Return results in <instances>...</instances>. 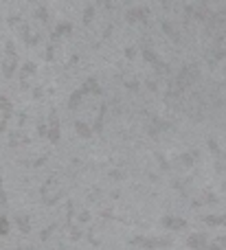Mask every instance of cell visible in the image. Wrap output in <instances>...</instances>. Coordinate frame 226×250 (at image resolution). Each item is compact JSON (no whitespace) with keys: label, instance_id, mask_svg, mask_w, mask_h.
<instances>
[{"label":"cell","instance_id":"6da1fadb","mask_svg":"<svg viewBox=\"0 0 226 250\" xmlns=\"http://www.w3.org/2000/svg\"><path fill=\"white\" fill-rule=\"evenodd\" d=\"M9 24L16 29V33L20 35V38L24 40L29 46H35V44L42 42V35H40V31H33L24 20H20L18 16H11V18H9Z\"/></svg>","mask_w":226,"mask_h":250},{"label":"cell","instance_id":"7a4b0ae2","mask_svg":"<svg viewBox=\"0 0 226 250\" xmlns=\"http://www.w3.org/2000/svg\"><path fill=\"white\" fill-rule=\"evenodd\" d=\"M2 75L4 79H11L16 75L18 66H20V57L16 53V46H13L11 40H4V57H2Z\"/></svg>","mask_w":226,"mask_h":250},{"label":"cell","instance_id":"3957f363","mask_svg":"<svg viewBox=\"0 0 226 250\" xmlns=\"http://www.w3.org/2000/svg\"><path fill=\"white\" fill-rule=\"evenodd\" d=\"M38 75V66L33 62H26L20 68V90H29L33 86V77Z\"/></svg>","mask_w":226,"mask_h":250},{"label":"cell","instance_id":"277c9868","mask_svg":"<svg viewBox=\"0 0 226 250\" xmlns=\"http://www.w3.org/2000/svg\"><path fill=\"white\" fill-rule=\"evenodd\" d=\"M46 125H48L46 138H48V141H51V143H57V141H60V136H62V132H60V119H57V110H55V108H51V110H48Z\"/></svg>","mask_w":226,"mask_h":250},{"label":"cell","instance_id":"5b68a950","mask_svg":"<svg viewBox=\"0 0 226 250\" xmlns=\"http://www.w3.org/2000/svg\"><path fill=\"white\" fill-rule=\"evenodd\" d=\"M11 114H13V104H11V99H9V97H4V95H0V134L7 129Z\"/></svg>","mask_w":226,"mask_h":250},{"label":"cell","instance_id":"8992f818","mask_svg":"<svg viewBox=\"0 0 226 250\" xmlns=\"http://www.w3.org/2000/svg\"><path fill=\"white\" fill-rule=\"evenodd\" d=\"M40 193H42L44 204H55L57 198H60V189H57V180H55V178H51V180L42 187V191H40Z\"/></svg>","mask_w":226,"mask_h":250},{"label":"cell","instance_id":"52a82bcc","mask_svg":"<svg viewBox=\"0 0 226 250\" xmlns=\"http://www.w3.org/2000/svg\"><path fill=\"white\" fill-rule=\"evenodd\" d=\"M134 244L136 246H145V248H163V246H169V239H163V237H158V239H152V237H139V239H134Z\"/></svg>","mask_w":226,"mask_h":250},{"label":"cell","instance_id":"ba28073f","mask_svg":"<svg viewBox=\"0 0 226 250\" xmlns=\"http://www.w3.org/2000/svg\"><path fill=\"white\" fill-rule=\"evenodd\" d=\"M70 29H73V26H70L68 22H62V24H57V26H55V31L51 33V38H53V40L64 38V35H68V33H70Z\"/></svg>","mask_w":226,"mask_h":250},{"label":"cell","instance_id":"9c48e42d","mask_svg":"<svg viewBox=\"0 0 226 250\" xmlns=\"http://www.w3.org/2000/svg\"><path fill=\"white\" fill-rule=\"evenodd\" d=\"M163 226H167V229H185L187 226V222L185 220H178V217H163Z\"/></svg>","mask_w":226,"mask_h":250},{"label":"cell","instance_id":"30bf717a","mask_svg":"<svg viewBox=\"0 0 226 250\" xmlns=\"http://www.w3.org/2000/svg\"><path fill=\"white\" fill-rule=\"evenodd\" d=\"M189 246H191V248H198V250L206 248V237H205V235H202V233L191 235V237H189Z\"/></svg>","mask_w":226,"mask_h":250},{"label":"cell","instance_id":"8fae6325","mask_svg":"<svg viewBox=\"0 0 226 250\" xmlns=\"http://www.w3.org/2000/svg\"><path fill=\"white\" fill-rule=\"evenodd\" d=\"M16 224H18V229L22 230V233H31V220H29V215H16Z\"/></svg>","mask_w":226,"mask_h":250},{"label":"cell","instance_id":"7c38bea8","mask_svg":"<svg viewBox=\"0 0 226 250\" xmlns=\"http://www.w3.org/2000/svg\"><path fill=\"white\" fill-rule=\"evenodd\" d=\"M75 129H77V134L82 138H90L92 136V129L88 127V125H83L82 121H75Z\"/></svg>","mask_w":226,"mask_h":250},{"label":"cell","instance_id":"4fadbf2b","mask_svg":"<svg viewBox=\"0 0 226 250\" xmlns=\"http://www.w3.org/2000/svg\"><path fill=\"white\" fill-rule=\"evenodd\" d=\"M205 222L211 226H226V215H218V217L209 215V217H205Z\"/></svg>","mask_w":226,"mask_h":250},{"label":"cell","instance_id":"5bb4252c","mask_svg":"<svg viewBox=\"0 0 226 250\" xmlns=\"http://www.w3.org/2000/svg\"><path fill=\"white\" fill-rule=\"evenodd\" d=\"M35 20H40L44 24V22H48V11H46V7H38L35 9Z\"/></svg>","mask_w":226,"mask_h":250},{"label":"cell","instance_id":"9a60e30c","mask_svg":"<svg viewBox=\"0 0 226 250\" xmlns=\"http://www.w3.org/2000/svg\"><path fill=\"white\" fill-rule=\"evenodd\" d=\"M145 13H147V11H143V9H132V11L130 13H127V20H143V18H145Z\"/></svg>","mask_w":226,"mask_h":250},{"label":"cell","instance_id":"2e32d148","mask_svg":"<svg viewBox=\"0 0 226 250\" xmlns=\"http://www.w3.org/2000/svg\"><path fill=\"white\" fill-rule=\"evenodd\" d=\"M206 248L209 250H226V237H218L213 244H209Z\"/></svg>","mask_w":226,"mask_h":250},{"label":"cell","instance_id":"e0dca14e","mask_svg":"<svg viewBox=\"0 0 226 250\" xmlns=\"http://www.w3.org/2000/svg\"><path fill=\"white\" fill-rule=\"evenodd\" d=\"M7 233H9V220L4 215H0V237H4Z\"/></svg>","mask_w":226,"mask_h":250},{"label":"cell","instance_id":"ac0fdd59","mask_svg":"<svg viewBox=\"0 0 226 250\" xmlns=\"http://www.w3.org/2000/svg\"><path fill=\"white\" fill-rule=\"evenodd\" d=\"M0 208H7V193L2 189V180H0Z\"/></svg>","mask_w":226,"mask_h":250},{"label":"cell","instance_id":"d6986e66","mask_svg":"<svg viewBox=\"0 0 226 250\" xmlns=\"http://www.w3.org/2000/svg\"><path fill=\"white\" fill-rule=\"evenodd\" d=\"M92 16H95V9H92V7H86V16H83V22H86V24H90Z\"/></svg>","mask_w":226,"mask_h":250},{"label":"cell","instance_id":"ffe728a7","mask_svg":"<svg viewBox=\"0 0 226 250\" xmlns=\"http://www.w3.org/2000/svg\"><path fill=\"white\" fill-rule=\"evenodd\" d=\"M13 250H31V248H13Z\"/></svg>","mask_w":226,"mask_h":250},{"label":"cell","instance_id":"44dd1931","mask_svg":"<svg viewBox=\"0 0 226 250\" xmlns=\"http://www.w3.org/2000/svg\"><path fill=\"white\" fill-rule=\"evenodd\" d=\"M99 2H103V4H108V0H99Z\"/></svg>","mask_w":226,"mask_h":250},{"label":"cell","instance_id":"7402d4cb","mask_svg":"<svg viewBox=\"0 0 226 250\" xmlns=\"http://www.w3.org/2000/svg\"><path fill=\"white\" fill-rule=\"evenodd\" d=\"M0 53H2V44H0Z\"/></svg>","mask_w":226,"mask_h":250},{"label":"cell","instance_id":"603a6c76","mask_svg":"<svg viewBox=\"0 0 226 250\" xmlns=\"http://www.w3.org/2000/svg\"><path fill=\"white\" fill-rule=\"evenodd\" d=\"M224 189H226V185H224Z\"/></svg>","mask_w":226,"mask_h":250}]
</instances>
